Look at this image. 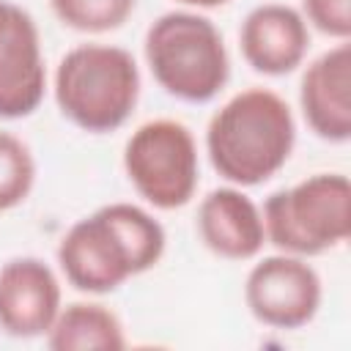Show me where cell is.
Segmentation results:
<instances>
[{"instance_id":"6da1fadb","label":"cell","mask_w":351,"mask_h":351,"mask_svg":"<svg viewBox=\"0 0 351 351\" xmlns=\"http://www.w3.org/2000/svg\"><path fill=\"white\" fill-rule=\"evenodd\" d=\"M162 222L134 203H107L77 219L58 244L66 282L82 293H112L165 255Z\"/></svg>"},{"instance_id":"7a4b0ae2","label":"cell","mask_w":351,"mask_h":351,"mask_svg":"<svg viewBox=\"0 0 351 351\" xmlns=\"http://www.w3.org/2000/svg\"><path fill=\"white\" fill-rule=\"evenodd\" d=\"M296 145L291 104L271 88L233 93L206 126L211 167L233 186H258L277 176Z\"/></svg>"},{"instance_id":"3957f363","label":"cell","mask_w":351,"mask_h":351,"mask_svg":"<svg viewBox=\"0 0 351 351\" xmlns=\"http://www.w3.org/2000/svg\"><path fill=\"white\" fill-rule=\"evenodd\" d=\"M52 93L63 118L82 132H115L137 107L140 69L123 47L99 41L77 44L60 58Z\"/></svg>"},{"instance_id":"277c9868","label":"cell","mask_w":351,"mask_h":351,"mask_svg":"<svg viewBox=\"0 0 351 351\" xmlns=\"http://www.w3.org/2000/svg\"><path fill=\"white\" fill-rule=\"evenodd\" d=\"M143 52L159 88L189 104L211 101L230 77L225 38L197 11L159 14L145 30Z\"/></svg>"},{"instance_id":"5b68a950","label":"cell","mask_w":351,"mask_h":351,"mask_svg":"<svg viewBox=\"0 0 351 351\" xmlns=\"http://www.w3.org/2000/svg\"><path fill=\"white\" fill-rule=\"evenodd\" d=\"M261 217L266 241L280 252L324 255L351 236V184L343 173H313L271 192Z\"/></svg>"},{"instance_id":"8992f818","label":"cell","mask_w":351,"mask_h":351,"mask_svg":"<svg viewBox=\"0 0 351 351\" xmlns=\"http://www.w3.org/2000/svg\"><path fill=\"white\" fill-rule=\"evenodd\" d=\"M123 170L148 206L181 208L195 197L200 181L195 134L176 118L145 121L123 145Z\"/></svg>"},{"instance_id":"52a82bcc","label":"cell","mask_w":351,"mask_h":351,"mask_svg":"<svg viewBox=\"0 0 351 351\" xmlns=\"http://www.w3.org/2000/svg\"><path fill=\"white\" fill-rule=\"evenodd\" d=\"M321 277L307 258L277 252L261 258L244 280V304L271 329H302L321 307Z\"/></svg>"},{"instance_id":"ba28073f","label":"cell","mask_w":351,"mask_h":351,"mask_svg":"<svg viewBox=\"0 0 351 351\" xmlns=\"http://www.w3.org/2000/svg\"><path fill=\"white\" fill-rule=\"evenodd\" d=\"M63 307L60 280L49 263L33 255L0 266V329L11 337H44Z\"/></svg>"},{"instance_id":"9c48e42d","label":"cell","mask_w":351,"mask_h":351,"mask_svg":"<svg viewBox=\"0 0 351 351\" xmlns=\"http://www.w3.org/2000/svg\"><path fill=\"white\" fill-rule=\"evenodd\" d=\"M299 107L310 132L326 143L351 137V47L337 41L304 66Z\"/></svg>"},{"instance_id":"30bf717a","label":"cell","mask_w":351,"mask_h":351,"mask_svg":"<svg viewBox=\"0 0 351 351\" xmlns=\"http://www.w3.org/2000/svg\"><path fill=\"white\" fill-rule=\"evenodd\" d=\"M239 47L252 71L282 77L302 66L310 49V27L293 5L261 3L244 16Z\"/></svg>"},{"instance_id":"8fae6325","label":"cell","mask_w":351,"mask_h":351,"mask_svg":"<svg viewBox=\"0 0 351 351\" xmlns=\"http://www.w3.org/2000/svg\"><path fill=\"white\" fill-rule=\"evenodd\" d=\"M195 228L206 250L225 261H250L266 244L261 208L233 184L217 186L200 200Z\"/></svg>"},{"instance_id":"7c38bea8","label":"cell","mask_w":351,"mask_h":351,"mask_svg":"<svg viewBox=\"0 0 351 351\" xmlns=\"http://www.w3.org/2000/svg\"><path fill=\"white\" fill-rule=\"evenodd\" d=\"M47 93V63L33 16L22 8L0 44V118L16 121L38 110Z\"/></svg>"},{"instance_id":"4fadbf2b","label":"cell","mask_w":351,"mask_h":351,"mask_svg":"<svg viewBox=\"0 0 351 351\" xmlns=\"http://www.w3.org/2000/svg\"><path fill=\"white\" fill-rule=\"evenodd\" d=\"M44 337L52 351H121L126 348L121 318L101 302H71L60 307Z\"/></svg>"},{"instance_id":"5bb4252c","label":"cell","mask_w":351,"mask_h":351,"mask_svg":"<svg viewBox=\"0 0 351 351\" xmlns=\"http://www.w3.org/2000/svg\"><path fill=\"white\" fill-rule=\"evenodd\" d=\"M137 0H49L52 14L63 27L77 33L118 30L134 11Z\"/></svg>"},{"instance_id":"9a60e30c","label":"cell","mask_w":351,"mask_h":351,"mask_svg":"<svg viewBox=\"0 0 351 351\" xmlns=\"http://www.w3.org/2000/svg\"><path fill=\"white\" fill-rule=\"evenodd\" d=\"M36 184V159L25 140L0 129V211L27 200Z\"/></svg>"},{"instance_id":"2e32d148","label":"cell","mask_w":351,"mask_h":351,"mask_svg":"<svg viewBox=\"0 0 351 351\" xmlns=\"http://www.w3.org/2000/svg\"><path fill=\"white\" fill-rule=\"evenodd\" d=\"M299 14L307 27H315L329 38L348 41L351 36V0H302Z\"/></svg>"},{"instance_id":"e0dca14e","label":"cell","mask_w":351,"mask_h":351,"mask_svg":"<svg viewBox=\"0 0 351 351\" xmlns=\"http://www.w3.org/2000/svg\"><path fill=\"white\" fill-rule=\"evenodd\" d=\"M19 5L16 3H11V0H0V44L8 38V33L14 30V22H16V16H19Z\"/></svg>"},{"instance_id":"ac0fdd59","label":"cell","mask_w":351,"mask_h":351,"mask_svg":"<svg viewBox=\"0 0 351 351\" xmlns=\"http://www.w3.org/2000/svg\"><path fill=\"white\" fill-rule=\"evenodd\" d=\"M184 5H192V8H217V5H225L228 0H178Z\"/></svg>"}]
</instances>
